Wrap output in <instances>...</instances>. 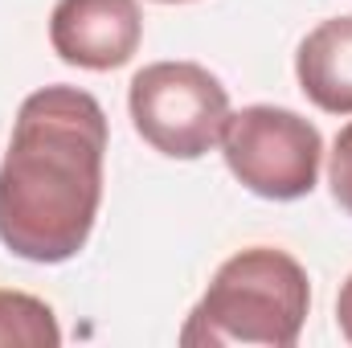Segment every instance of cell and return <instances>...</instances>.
<instances>
[{"instance_id": "1", "label": "cell", "mask_w": 352, "mask_h": 348, "mask_svg": "<svg viewBox=\"0 0 352 348\" xmlns=\"http://www.w3.org/2000/svg\"><path fill=\"white\" fill-rule=\"evenodd\" d=\"M107 111L78 87L33 90L0 160V242L25 262H70L102 205Z\"/></svg>"}, {"instance_id": "2", "label": "cell", "mask_w": 352, "mask_h": 348, "mask_svg": "<svg viewBox=\"0 0 352 348\" xmlns=\"http://www.w3.org/2000/svg\"><path fill=\"white\" fill-rule=\"evenodd\" d=\"M311 307L307 270L274 246H250L217 266L201 303L180 328L184 348L263 345L291 348Z\"/></svg>"}, {"instance_id": "3", "label": "cell", "mask_w": 352, "mask_h": 348, "mask_svg": "<svg viewBox=\"0 0 352 348\" xmlns=\"http://www.w3.org/2000/svg\"><path fill=\"white\" fill-rule=\"evenodd\" d=\"M127 111L144 144L160 156L201 160L213 144H221L230 94L217 74L197 62H152L131 78Z\"/></svg>"}, {"instance_id": "4", "label": "cell", "mask_w": 352, "mask_h": 348, "mask_svg": "<svg viewBox=\"0 0 352 348\" xmlns=\"http://www.w3.org/2000/svg\"><path fill=\"white\" fill-rule=\"evenodd\" d=\"M221 156L238 184L266 201H299L316 188L324 135L299 111L254 102L230 111L221 131Z\"/></svg>"}, {"instance_id": "5", "label": "cell", "mask_w": 352, "mask_h": 348, "mask_svg": "<svg viewBox=\"0 0 352 348\" xmlns=\"http://www.w3.org/2000/svg\"><path fill=\"white\" fill-rule=\"evenodd\" d=\"M144 41V17L135 0H58L50 17V45L66 66L119 70Z\"/></svg>"}, {"instance_id": "6", "label": "cell", "mask_w": 352, "mask_h": 348, "mask_svg": "<svg viewBox=\"0 0 352 348\" xmlns=\"http://www.w3.org/2000/svg\"><path fill=\"white\" fill-rule=\"evenodd\" d=\"M295 78L320 111L352 115V17H328L299 41Z\"/></svg>"}, {"instance_id": "7", "label": "cell", "mask_w": 352, "mask_h": 348, "mask_svg": "<svg viewBox=\"0 0 352 348\" xmlns=\"http://www.w3.org/2000/svg\"><path fill=\"white\" fill-rule=\"evenodd\" d=\"M62 328L45 299L29 291H0V348H58Z\"/></svg>"}, {"instance_id": "8", "label": "cell", "mask_w": 352, "mask_h": 348, "mask_svg": "<svg viewBox=\"0 0 352 348\" xmlns=\"http://www.w3.org/2000/svg\"><path fill=\"white\" fill-rule=\"evenodd\" d=\"M328 184H332V197L336 205L352 213V123L340 127L336 144H332V164H328Z\"/></svg>"}, {"instance_id": "9", "label": "cell", "mask_w": 352, "mask_h": 348, "mask_svg": "<svg viewBox=\"0 0 352 348\" xmlns=\"http://www.w3.org/2000/svg\"><path fill=\"white\" fill-rule=\"evenodd\" d=\"M336 324H340V336L352 345V274L344 279V287L336 295Z\"/></svg>"}, {"instance_id": "10", "label": "cell", "mask_w": 352, "mask_h": 348, "mask_svg": "<svg viewBox=\"0 0 352 348\" xmlns=\"http://www.w3.org/2000/svg\"><path fill=\"white\" fill-rule=\"evenodd\" d=\"M156 4H188V0H156Z\"/></svg>"}]
</instances>
